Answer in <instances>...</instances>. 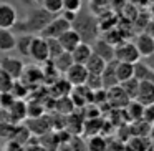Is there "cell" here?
I'll list each match as a JSON object with an SVG mask.
<instances>
[{
    "instance_id": "39",
    "label": "cell",
    "mask_w": 154,
    "mask_h": 151,
    "mask_svg": "<svg viewBox=\"0 0 154 151\" xmlns=\"http://www.w3.org/2000/svg\"><path fill=\"white\" fill-rule=\"evenodd\" d=\"M35 4H38V5H42V2H43V0H33Z\"/></svg>"
},
{
    "instance_id": "28",
    "label": "cell",
    "mask_w": 154,
    "mask_h": 151,
    "mask_svg": "<svg viewBox=\"0 0 154 151\" xmlns=\"http://www.w3.org/2000/svg\"><path fill=\"white\" fill-rule=\"evenodd\" d=\"M42 7L47 8L50 14L58 15L63 10V0H43V2H42Z\"/></svg>"
},
{
    "instance_id": "40",
    "label": "cell",
    "mask_w": 154,
    "mask_h": 151,
    "mask_svg": "<svg viewBox=\"0 0 154 151\" xmlns=\"http://www.w3.org/2000/svg\"><path fill=\"white\" fill-rule=\"evenodd\" d=\"M151 151H154V141L151 143Z\"/></svg>"
},
{
    "instance_id": "1",
    "label": "cell",
    "mask_w": 154,
    "mask_h": 151,
    "mask_svg": "<svg viewBox=\"0 0 154 151\" xmlns=\"http://www.w3.org/2000/svg\"><path fill=\"white\" fill-rule=\"evenodd\" d=\"M55 15L50 14L47 8L40 7H35L25 15L22 20H17V24L14 25L12 30H15V33H30V35H37L42 33L43 28L53 20Z\"/></svg>"
},
{
    "instance_id": "20",
    "label": "cell",
    "mask_w": 154,
    "mask_h": 151,
    "mask_svg": "<svg viewBox=\"0 0 154 151\" xmlns=\"http://www.w3.org/2000/svg\"><path fill=\"white\" fill-rule=\"evenodd\" d=\"M106 63H108V61H104L100 55H96L93 52V53H91V57L88 58V61L85 63V67H86L88 73L101 75V73H103V70H104V67H106Z\"/></svg>"
},
{
    "instance_id": "23",
    "label": "cell",
    "mask_w": 154,
    "mask_h": 151,
    "mask_svg": "<svg viewBox=\"0 0 154 151\" xmlns=\"http://www.w3.org/2000/svg\"><path fill=\"white\" fill-rule=\"evenodd\" d=\"M134 77H136L139 81H143V80L154 81V71L147 67V63L136 61V63H134Z\"/></svg>"
},
{
    "instance_id": "35",
    "label": "cell",
    "mask_w": 154,
    "mask_h": 151,
    "mask_svg": "<svg viewBox=\"0 0 154 151\" xmlns=\"http://www.w3.org/2000/svg\"><path fill=\"white\" fill-rule=\"evenodd\" d=\"M144 32H146L147 35H151V37L154 38V20H149L146 24V27H144Z\"/></svg>"
},
{
    "instance_id": "18",
    "label": "cell",
    "mask_w": 154,
    "mask_h": 151,
    "mask_svg": "<svg viewBox=\"0 0 154 151\" xmlns=\"http://www.w3.org/2000/svg\"><path fill=\"white\" fill-rule=\"evenodd\" d=\"M51 63H53V67L58 70V73H66V70L75 63V61H73V57H71L70 52H61L58 57L51 58Z\"/></svg>"
},
{
    "instance_id": "34",
    "label": "cell",
    "mask_w": 154,
    "mask_h": 151,
    "mask_svg": "<svg viewBox=\"0 0 154 151\" xmlns=\"http://www.w3.org/2000/svg\"><path fill=\"white\" fill-rule=\"evenodd\" d=\"M143 120H144V121H147L149 124H154V103L146 105V106H144Z\"/></svg>"
},
{
    "instance_id": "31",
    "label": "cell",
    "mask_w": 154,
    "mask_h": 151,
    "mask_svg": "<svg viewBox=\"0 0 154 151\" xmlns=\"http://www.w3.org/2000/svg\"><path fill=\"white\" fill-rule=\"evenodd\" d=\"M47 43H48V52H50V60L58 57L61 52H65L58 38H47Z\"/></svg>"
},
{
    "instance_id": "24",
    "label": "cell",
    "mask_w": 154,
    "mask_h": 151,
    "mask_svg": "<svg viewBox=\"0 0 154 151\" xmlns=\"http://www.w3.org/2000/svg\"><path fill=\"white\" fill-rule=\"evenodd\" d=\"M151 126H152V124H149L144 120L133 121V124H131V134H133V136H139V138H149Z\"/></svg>"
},
{
    "instance_id": "4",
    "label": "cell",
    "mask_w": 154,
    "mask_h": 151,
    "mask_svg": "<svg viewBox=\"0 0 154 151\" xmlns=\"http://www.w3.org/2000/svg\"><path fill=\"white\" fill-rule=\"evenodd\" d=\"M28 57L33 61H37V63H45V61L50 60L47 38L42 37V35H33L32 43H30V53H28Z\"/></svg>"
},
{
    "instance_id": "15",
    "label": "cell",
    "mask_w": 154,
    "mask_h": 151,
    "mask_svg": "<svg viewBox=\"0 0 154 151\" xmlns=\"http://www.w3.org/2000/svg\"><path fill=\"white\" fill-rule=\"evenodd\" d=\"M114 68H116V60H111V61L106 63L103 73H101V80H103V88L104 90L114 87V85H119V81H118V78H116V71H114Z\"/></svg>"
},
{
    "instance_id": "9",
    "label": "cell",
    "mask_w": 154,
    "mask_h": 151,
    "mask_svg": "<svg viewBox=\"0 0 154 151\" xmlns=\"http://www.w3.org/2000/svg\"><path fill=\"white\" fill-rule=\"evenodd\" d=\"M106 95H108L106 101H111V105L114 108H126V105L131 101V98L126 95V91L123 90L121 85H114V87L108 88Z\"/></svg>"
},
{
    "instance_id": "10",
    "label": "cell",
    "mask_w": 154,
    "mask_h": 151,
    "mask_svg": "<svg viewBox=\"0 0 154 151\" xmlns=\"http://www.w3.org/2000/svg\"><path fill=\"white\" fill-rule=\"evenodd\" d=\"M136 101H139L143 106L154 103V81L143 80L139 81V88H137V95L134 98Z\"/></svg>"
},
{
    "instance_id": "17",
    "label": "cell",
    "mask_w": 154,
    "mask_h": 151,
    "mask_svg": "<svg viewBox=\"0 0 154 151\" xmlns=\"http://www.w3.org/2000/svg\"><path fill=\"white\" fill-rule=\"evenodd\" d=\"M91 53H93V47H91V43H88V42H81V43L71 52V57H73L75 63H83L85 65L88 61V58L91 57Z\"/></svg>"
},
{
    "instance_id": "8",
    "label": "cell",
    "mask_w": 154,
    "mask_h": 151,
    "mask_svg": "<svg viewBox=\"0 0 154 151\" xmlns=\"http://www.w3.org/2000/svg\"><path fill=\"white\" fill-rule=\"evenodd\" d=\"M17 20V8L8 2H0V28H14Z\"/></svg>"
},
{
    "instance_id": "5",
    "label": "cell",
    "mask_w": 154,
    "mask_h": 151,
    "mask_svg": "<svg viewBox=\"0 0 154 151\" xmlns=\"http://www.w3.org/2000/svg\"><path fill=\"white\" fill-rule=\"evenodd\" d=\"M68 28H71L70 22L65 20L61 15H55L53 20H51L50 24L43 28V32H42L40 35H42V37H45V38H58L60 35H63Z\"/></svg>"
},
{
    "instance_id": "26",
    "label": "cell",
    "mask_w": 154,
    "mask_h": 151,
    "mask_svg": "<svg viewBox=\"0 0 154 151\" xmlns=\"http://www.w3.org/2000/svg\"><path fill=\"white\" fill-rule=\"evenodd\" d=\"M106 148H108L106 141L98 134H93L91 140L86 143V151H106Z\"/></svg>"
},
{
    "instance_id": "11",
    "label": "cell",
    "mask_w": 154,
    "mask_h": 151,
    "mask_svg": "<svg viewBox=\"0 0 154 151\" xmlns=\"http://www.w3.org/2000/svg\"><path fill=\"white\" fill-rule=\"evenodd\" d=\"M58 40H60L63 50H65V52H70V53L81 43V42H83V40H81V37H80V33H78V32L75 30L73 27L68 28V30L65 32L63 35H60V37H58Z\"/></svg>"
},
{
    "instance_id": "22",
    "label": "cell",
    "mask_w": 154,
    "mask_h": 151,
    "mask_svg": "<svg viewBox=\"0 0 154 151\" xmlns=\"http://www.w3.org/2000/svg\"><path fill=\"white\" fill-rule=\"evenodd\" d=\"M20 37H17V42H15V50L22 55V57H28L30 53V43L33 35L30 33H18Z\"/></svg>"
},
{
    "instance_id": "19",
    "label": "cell",
    "mask_w": 154,
    "mask_h": 151,
    "mask_svg": "<svg viewBox=\"0 0 154 151\" xmlns=\"http://www.w3.org/2000/svg\"><path fill=\"white\" fill-rule=\"evenodd\" d=\"M114 71H116V78L119 83H123V81L129 80V78L134 77V65L133 63H126V61H118L116 60V68H114Z\"/></svg>"
},
{
    "instance_id": "27",
    "label": "cell",
    "mask_w": 154,
    "mask_h": 151,
    "mask_svg": "<svg viewBox=\"0 0 154 151\" xmlns=\"http://www.w3.org/2000/svg\"><path fill=\"white\" fill-rule=\"evenodd\" d=\"M10 93L14 95L17 100H23L25 98V95L28 93V87L23 83V81L18 78V80H15L14 81V85H12V88H10Z\"/></svg>"
},
{
    "instance_id": "29",
    "label": "cell",
    "mask_w": 154,
    "mask_h": 151,
    "mask_svg": "<svg viewBox=\"0 0 154 151\" xmlns=\"http://www.w3.org/2000/svg\"><path fill=\"white\" fill-rule=\"evenodd\" d=\"M14 81L15 80L4 70V68H0V93H4V91H10Z\"/></svg>"
},
{
    "instance_id": "36",
    "label": "cell",
    "mask_w": 154,
    "mask_h": 151,
    "mask_svg": "<svg viewBox=\"0 0 154 151\" xmlns=\"http://www.w3.org/2000/svg\"><path fill=\"white\" fill-rule=\"evenodd\" d=\"M146 63H147V67H149L151 70L154 71V53H152V55H149V57H147V61H146Z\"/></svg>"
},
{
    "instance_id": "7",
    "label": "cell",
    "mask_w": 154,
    "mask_h": 151,
    "mask_svg": "<svg viewBox=\"0 0 154 151\" xmlns=\"http://www.w3.org/2000/svg\"><path fill=\"white\" fill-rule=\"evenodd\" d=\"M0 68H4L14 80H18V78L22 77V73H23L25 63L20 60V58L5 55V57H2V60H0Z\"/></svg>"
},
{
    "instance_id": "3",
    "label": "cell",
    "mask_w": 154,
    "mask_h": 151,
    "mask_svg": "<svg viewBox=\"0 0 154 151\" xmlns=\"http://www.w3.org/2000/svg\"><path fill=\"white\" fill-rule=\"evenodd\" d=\"M141 53L139 50L136 48L134 42H121L114 47V60L118 61H126V63H136L139 61Z\"/></svg>"
},
{
    "instance_id": "25",
    "label": "cell",
    "mask_w": 154,
    "mask_h": 151,
    "mask_svg": "<svg viewBox=\"0 0 154 151\" xmlns=\"http://www.w3.org/2000/svg\"><path fill=\"white\" fill-rule=\"evenodd\" d=\"M121 87H123V90L126 91V95L131 98V100H134L137 95V88H139V80H137L136 77L129 78V80L123 81V83H119Z\"/></svg>"
},
{
    "instance_id": "12",
    "label": "cell",
    "mask_w": 154,
    "mask_h": 151,
    "mask_svg": "<svg viewBox=\"0 0 154 151\" xmlns=\"http://www.w3.org/2000/svg\"><path fill=\"white\" fill-rule=\"evenodd\" d=\"M93 52L96 55H100L104 61L114 60V45H111L109 42H106L104 38H96L93 42Z\"/></svg>"
},
{
    "instance_id": "16",
    "label": "cell",
    "mask_w": 154,
    "mask_h": 151,
    "mask_svg": "<svg viewBox=\"0 0 154 151\" xmlns=\"http://www.w3.org/2000/svg\"><path fill=\"white\" fill-rule=\"evenodd\" d=\"M15 42H17V37L12 28H0V52L8 53L15 50Z\"/></svg>"
},
{
    "instance_id": "37",
    "label": "cell",
    "mask_w": 154,
    "mask_h": 151,
    "mask_svg": "<svg viewBox=\"0 0 154 151\" xmlns=\"http://www.w3.org/2000/svg\"><path fill=\"white\" fill-rule=\"evenodd\" d=\"M20 2H22L23 5H27V7H33V5H35L33 0H20Z\"/></svg>"
},
{
    "instance_id": "21",
    "label": "cell",
    "mask_w": 154,
    "mask_h": 151,
    "mask_svg": "<svg viewBox=\"0 0 154 151\" xmlns=\"http://www.w3.org/2000/svg\"><path fill=\"white\" fill-rule=\"evenodd\" d=\"M143 111H144V106L139 103V101L136 100H131L129 103L126 105V110H124V113H126V118L131 121H139L143 120Z\"/></svg>"
},
{
    "instance_id": "2",
    "label": "cell",
    "mask_w": 154,
    "mask_h": 151,
    "mask_svg": "<svg viewBox=\"0 0 154 151\" xmlns=\"http://www.w3.org/2000/svg\"><path fill=\"white\" fill-rule=\"evenodd\" d=\"M71 27L80 33L81 40L88 42V43H93L101 32L98 18H94L91 14H86V12H81V10L76 14V18L71 24Z\"/></svg>"
},
{
    "instance_id": "14",
    "label": "cell",
    "mask_w": 154,
    "mask_h": 151,
    "mask_svg": "<svg viewBox=\"0 0 154 151\" xmlns=\"http://www.w3.org/2000/svg\"><path fill=\"white\" fill-rule=\"evenodd\" d=\"M20 80L23 81L27 87H30V85H37V83H40V81L43 80V70L38 68V67H33V65L25 67Z\"/></svg>"
},
{
    "instance_id": "13",
    "label": "cell",
    "mask_w": 154,
    "mask_h": 151,
    "mask_svg": "<svg viewBox=\"0 0 154 151\" xmlns=\"http://www.w3.org/2000/svg\"><path fill=\"white\" fill-rule=\"evenodd\" d=\"M134 45H136V48L139 50L141 57L147 58L149 55L154 53V38L151 37V35H147L146 32L137 35L136 40H134Z\"/></svg>"
},
{
    "instance_id": "30",
    "label": "cell",
    "mask_w": 154,
    "mask_h": 151,
    "mask_svg": "<svg viewBox=\"0 0 154 151\" xmlns=\"http://www.w3.org/2000/svg\"><path fill=\"white\" fill-rule=\"evenodd\" d=\"M86 85L90 90L96 91V90H104L103 88V80H101V75H96V73H90L88 75V80H86Z\"/></svg>"
},
{
    "instance_id": "38",
    "label": "cell",
    "mask_w": 154,
    "mask_h": 151,
    "mask_svg": "<svg viewBox=\"0 0 154 151\" xmlns=\"http://www.w3.org/2000/svg\"><path fill=\"white\" fill-rule=\"evenodd\" d=\"M149 138H151V141H154V124L151 126V133H149Z\"/></svg>"
},
{
    "instance_id": "33",
    "label": "cell",
    "mask_w": 154,
    "mask_h": 151,
    "mask_svg": "<svg viewBox=\"0 0 154 151\" xmlns=\"http://www.w3.org/2000/svg\"><path fill=\"white\" fill-rule=\"evenodd\" d=\"M81 4H83V0H63V10H70L78 14L81 10Z\"/></svg>"
},
{
    "instance_id": "6",
    "label": "cell",
    "mask_w": 154,
    "mask_h": 151,
    "mask_svg": "<svg viewBox=\"0 0 154 151\" xmlns=\"http://www.w3.org/2000/svg\"><path fill=\"white\" fill-rule=\"evenodd\" d=\"M88 70L83 63H73L65 73V78L71 83V87H80V85H85L88 80Z\"/></svg>"
},
{
    "instance_id": "32",
    "label": "cell",
    "mask_w": 154,
    "mask_h": 151,
    "mask_svg": "<svg viewBox=\"0 0 154 151\" xmlns=\"http://www.w3.org/2000/svg\"><path fill=\"white\" fill-rule=\"evenodd\" d=\"M15 100H17V98H15L10 91H4V93H0V108L8 111V110H10V106L15 103Z\"/></svg>"
}]
</instances>
